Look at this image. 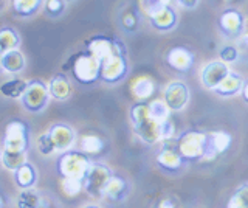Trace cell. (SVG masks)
<instances>
[{
  "label": "cell",
  "instance_id": "cell-1",
  "mask_svg": "<svg viewBox=\"0 0 248 208\" xmlns=\"http://www.w3.org/2000/svg\"><path fill=\"white\" fill-rule=\"evenodd\" d=\"M130 121L135 134L144 143L154 144L160 140V123L152 118L147 101H138L130 107Z\"/></svg>",
  "mask_w": 248,
  "mask_h": 208
},
{
  "label": "cell",
  "instance_id": "cell-2",
  "mask_svg": "<svg viewBox=\"0 0 248 208\" xmlns=\"http://www.w3.org/2000/svg\"><path fill=\"white\" fill-rule=\"evenodd\" d=\"M90 166L92 161L82 151H64L58 159V171L62 177H78L84 180Z\"/></svg>",
  "mask_w": 248,
  "mask_h": 208
},
{
  "label": "cell",
  "instance_id": "cell-3",
  "mask_svg": "<svg viewBox=\"0 0 248 208\" xmlns=\"http://www.w3.org/2000/svg\"><path fill=\"white\" fill-rule=\"evenodd\" d=\"M178 151L185 160L205 159L208 152V134L199 130H186L178 137Z\"/></svg>",
  "mask_w": 248,
  "mask_h": 208
},
{
  "label": "cell",
  "instance_id": "cell-4",
  "mask_svg": "<svg viewBox=\"0 0 248 208\" xmlns=\"http://www.w3.org/2000/svg\"><path fill=\"white\" fill-rule=\"evenodd\" d=\"M72 70L76 81L81 84H93L96 80H101V61L89 51L78 53Z\"/></svg>",
  "mask_w": 248,
  "mask_h": 208
},
{
  "label": "cell",
  "instance_id": "cell-5",
  "mask_svg": "<svg viewBox=\"0 0 248 208\" xmlns=\"http://www.w3.org/2000/svg\"><path fill=\"white\" fill-rule=\"evenodd\" d=\"M245 16L236 8H227L217 19V27H219L220 34L230 41L242 39V36L245 34Z\"/></svg>",
  "mask_w": 248,
  "mask_h": 208
},
{
  "label": "cell",
  "instance_id": "cell-6",
  "mask_svg": "<svg viewBox=\"0 0 248 208\" xmlns=\"http://www.w3.org/2000/svg\"><path fill=\"white\" fill-rule=\"evenodd\" d=\"M127 53H115L107 59L101 61V81L116 84L123 81L129 73Z\"/></svg>",
  "mask_w": 248,
  "mask_h": 208
},
{
  "label": "cell",
  "instance_id": "cell-7",
  "mask_svg": "<svg viewBox=\"0 0 248 208\" xmlns=\"http://www.w3.org/2000/svg\"><path fill=\"white\" fill-rule=\"evenodd\" d=\"M50 87L45 86L42 81H30L25 94L20 98L22 106L27 111L39 113L42 112L50 101Z\"/></svg>",
  "mask_w": 248,
  "mask_h": 208
},
{
  "label": "cell",
  "instance_id": "cell-8",
  "mask_svg": "<svg viewBox=\"0 0 248 208\" xmlns=\"http://www.w3.org/2000/svg\"><path fill=\"white\" fill-rule=\"evenodd\" d=\"M85 47L90 55L98 58L99 61H104L115 53H127L126 44L116 37L108 36H93L85 42Z\"/></svg>",
  "mask_w": 248,
  "mask_h": 208
},
{
  "label": "cell",
  "instance_id": "cell-9",
  "mask_svg": "<svg viewBox=\"0 0 248 208\" xmlns=\"http://www.w3.org/2000/svg\"><path fill=\"white\" fill-rule=\"evenodd\" d=\"M3 149L13 152H27L28 149V126L20 120L8 123L3 135Z\"/></svg>",
  "mask_w": 248,
  "mask_h": 208
},
{
  "label": "cell",
  "instance_id": "cell-10",
  "mask_svg": "<svg viewBox=\"0 0 248 208\" xmlns=\"http://www.w3.org/2000/svg\"><path fill=\"white\" fill-rule=\"evenodd\" d=\"M110 177H112V173L106 165H101V163L92 165L87 176L84 177V190L87 191L92 197H103L104 188Z\"/></svg>",
  "mask_w": 248,
  "mask_h": 208
},
{
  "label": "cell",
  "instance_id": "cell-11",
  "mask_svg": "<svg viewBox=\"0 0 248 208\" xmlns=\"http://www.w3.org/2000/svg\"><path fill=\"white\" fill-rule=\"evenodd\" d=\"M231 70H230L228 64L223 63L222 59L211 61V63H208L203 68H202V73H200L202 84H203L206 89L214 90L225 78H227Z\"/></svg>",
  "mask_w": 248,
  "mask_h": 208
},
{
  "label": "cell",
  "instance_id": "cell-12",
  "mask_svg": "<svg viewBox=\"0 0 248 208\" xmlns=\"http://www.w3.org/2000/svg\"><path fill=\"white\" fill-rule=\"evenodd\" d=\"M196 58H194L192 51L182 45L172 47L166 53V64L177 73H188L194 67Z\"/></svg>",
  "mask_w": 248,
  "mask_h": 208
},
{
  "label": "cell",
  "instance_id": "cell-13",
  "mask_svg": "<svg viewBox=\"0 0 248 208\" xmlns=\"http://www.w3.org/2000/svg\"><path fill=\"white\" fill-rule=\"evenodd\" d=\"M163 99L168 103L170 111H182L189 101V89L182 81H172L166 86Z\"/></svg>",
  "mask_w": 248,
  "mask_h": 208
},
{
  "label": "cell",
  "instance_id": "cell-14",
  "mask_svg": "<svg viewBox=\"0 0 248 208\" xmlns=\"http://www.w3.org/2000/svg\"><path fill=\"white\" fill-rule=\"evenodd\" d=\"M149 25L157 30L160 33H168L175 30L177 24H178V13L172 8L170 5L163 6L158 11H155L154 14H151L149 17Z\"/></svg>",
  "mask_w": 248,
  "mask_h": 208
},
{
  "label": "cell",
  "instance_id": "cell-15",
  "mask_svg": "<svg viewBox=\"0 0 248 208\" xmlns=\"http://www.w3.org/2000/svg\"><path fill=\"white\" fill-rule=\"evenodd\" d=\"M48 134L56 151H68L75 143V130L67 125H54L48 129Z\"/></svg>",
  "mask_w": 248,
  "mask_h": 208
},
{
  "label": "cell",
  "instance_id": "cell-16",
  "mask_svg": "<svg viewBox=\"0 0 248 208\" xmlns=\"http://www.w3.org/2000/svg\"><path fill=\"white\" fill-rule=\"evenodd\" d=\"M0 67H2V72L5 73L17 75L25 70L27 61H25V56H23V53L19 48H16V50L2 53V56H0Z\"/></svg>",
  "mask_w": 248,
  "mask_h": 208
},
{
  "label": "cell",
  "instance_id": "cell-17",
  "mask_svg": "<svg viewBox=\"0 0 248 208\" xmlns=\"http://www.w3.org/2000/svg\"><path fill=\"white\" fill-rule=\"evenodd\" d=\"M183 156L178 151V148H169V146H161L160 152L157 154V163L166 169V171L174 173L177 169H180L183 165Z\"/></svg>",
  "mask_w": 248,
  "mask_h": 208
},
{
  "label": "cell",
  "instance_id": "cell-18",
  "mask_svg": "<svg viewBox=\"0 0 248 208\" xmlns=\"http://www.w3.org/2000/svg\"><path fill=\"white\" fill-rule=\"evenodd\" d=\"M231 142V135L228 132H223V130H216V132L208 134V152L205 159H214L217 154L228 151Z\"/></svg>",
  "mask_w": 248,
  "mask_h": 208
},
{
  "label": "cell",
  "instance_id": "cell-19",
  "mask_svg": "<svg viewBox=\"0 0 248 208\" xmlns=\"http://www.w3.org/2000/svg\"><path fill=\"white\" fill-rule=\"evenodd\" d=\"M244 80H242V76H240L239 73L236 72H230L228 76L225 78L219 86H217L214 89V92L219 96H223V98H227V96H234L237 94H240L242 92V87H244Z\"/></svg>",
  "mask_w": 248,
  "mask_h": 208
},
{
  "label": "cell",
  "instance_id": "cell-20",
  "mask_svg": "<svg viewBox=\"0 0 248 208\" xmlns=\"http://www.w3.org/2000/svg\"><path fill=\"white\" fill-rule=\"evenodd\" d=\"M130 92L138 101H147L155 92V84L149 76H140L130 84Z\"/></svg>",
  "mask_w": 248,
  "mask_h": 208
},
{
  "label": "cell",
  "instance_id": "cell-21",
  "mask_svg": "<svg viewBox=\"0 0 248 208\" xmlns=\"http://www.w3.org/2000/svg\"><path fill=\"white\" fill-rule=\"evenodd\" d=\"M48 87H50L51 98L58 99V101H65L70 96V94H72V86H70V81L67 80V76L64 73L54 75Z\"/></svg>",
  "mask_w": 248,
  "mask_h": 208
},
{
  "label": "cell",
  "instance_id": "cell-22",
  "mask_svg": "<svg viewBox=\"0 0 248 208\" xmlns=\"http://www.w3.org/2000/svg\"><path fill=\"white\" fill-rule=\"evenodd\" d=\"M45 0H11L13 11L20 17H31L44 8Z\"/></svg>",
  "mask_w": 248,
  "mask_h": 208
},
{
  "label": "cell",
  "instance_id": "cell-23",
  "mask_svg": "<svg viewBox=\"0 0 248 208\" xmlns=\"http://www.w3.org/2000/svg\"><path fill=\"white\" fill-rule=\"evenodd\" d=\"M127 192V183L126 180L120 176H112L108 179L106 188H104V196L110 200H121Z\"/></svg>",
  "mask_w": 248,
  "mask_h": 208
},
{
  "label": "cell",
  "instance_id": "cell-24",
  "mask_svg": "<svg viewBox=\"0 0 248 208\" xmlns=\"http://www.w3.org/2000/svg\"><path fill=\"white\" fill-rule=\"evenodd\" d=\"M140 8H134V6H129V8L124 10L121 14H120V25L124 32L127 33H134L138 30L140 27Z\"/></svg>",
  "mask_w": 248,
  "mask_h": 208
},
{
  "label": "cell",
  "instance_id": "cell-25",
  "mask_svg": "<svg viewBox=\"0 0 248 208\" xmlns=\"http://www.w3.org/2000/svg\"><path fill=\"white\" fill-rule=\"evenodd\" d=\"M19 45H20V36L14 28L3 27L0 30V53L16 50L19 48Z\"/></svg>",
  "mask_w": 248,
  "mask_h": 208
},
{
  "label": "cell",
  "instance_id": "cell-26",
  "mask_svg": "<svg viewBox=\"0 0 248 208\" xmlns=\"http://www.w3.org/2000/svg\"><path fill=\"white\" fill-rule=\"evenodd\" d=\"M28 87V82L25 80H19V78H14V80H10V81H5L2 84V94L6 96V98H13V99H20L25 94V90Z\"/></svg>",
  "mask_w": 248,
  "mask_h": 208
},
{
  "label": "cell",
  "instance_id": "cell-27",
  "mask_svg": "<svg viewBox=\"0 0 248 208\" xmlns=\"http://www.w3.org/2000/svg\"><path fill=\"white\" fill-rule=\"evenodd\" d=\"M14 179L16 183L22 188H31L36 183V169L30 163L22 165L19 169L14 171Z\"/></svg>",
  "mask_w": 248,
  "mask_h": 208
},
{
  "label": "cell",
  "instance_id": "cell-28",
  "mask_svg": "<svg viewBox=\"0 0 248 208\" xmlns=\"http://www.w3.org/2000/svg\"><path fill=\"white\" fill-rule=\"evenodd\" d=\"M2 163L10 171H16L22 165L27 163V152H13V151H2Z\"/></svg>",
  "mask_w": 248,
  "mask_h": 208
},
{
  "label": "cell",
  "instance_id": "cell-29",
  "mask_svg": "<svg viewBox=\"0 0 248 208\" xmlns=\"http://www.w3.org/2000/svg\"><path fill=\"white\" fill-rule=\"evenodd\" d=\"M149 112L152 115V118L155 121H166L170 117V107L168 106V103L165 99H154V101L149 103Z\"/></svg>",
  "mask_w": 248,
  "mask_h": 208
},
{
  "label": "cell",
  "instance_id": "cell-30",
  "mask_svg": "<svg viewBox=\"0 0 248 208\" xmlns=\"http://www.w3.org/2000/svg\"><path fill=\"white\" fill-rule=\"evenodd\" d=\"M41 205V197L39 194L31 188H25L17 199V207L19 208H39Z\"/></svg>",
  "mask_w": 248,
  "mask_h": 208
},
{
  "label": "cell",
  "instance_id": "cell-31",
  "mask_svg": "<svg viewBox=\"0 0 248 208\" xmlns=\"http://www.w3.org/2000/svg\"><path fill=\"white\" fill-rule=\"evenodd\" d=\"M104 148V142L98 135H84L81 140V151L85 154H98Z\"/></svg>",
  "mask_w": 248,
  "mask_h": 208
},
{
  "label": "cell",
  "instance_id": "cell-32",
  "mask_svg": "<svg viewBox=\"0 0 248 208\" xmlns=\"http://www.w3.org/2000/svg\"><path fill=\"white\" fill-rule=\"evenodd\" d=\"M84 188V180L78 177H62V191L67 196L73 197L78 196Z\"/></svg>",
  "mask_w": 248,
  "mask_h": 208
},
{
  "label": "cell",
  "instance_id": "cell-33",
  "mask_svg": "<svg viewBox=\"0 0 248 208\" xmlns=\"http://www.w3.org/2000/svg\"><path fill=\"white\" fill-rule=\"evenodd\" d=\"M227 208H248V185L240 187L228 200Z\"/></svg>",
  "mask_w": 248,
  "mask_h": 208
},
{
  "label": "cell",
  "instance_id": "cell-34",
  "mask_svg": "<svg viewBox=\"0 0 248 208\" xmlns=\"http://www.w3.org/2000/svg\"><path fill=\"white\" fill-rule=\"evenodd\" d=\"M67 2L65 0H45L44 2V11L50 17H59L65 11Z\"/></svg>",
  "mask_w": 248,
  "mask_h": 208
},
{
  "label": "cell",
  "instance_id": "cell-35",
  "mask_svg": "<svg viewBox=\"0 0 248 208\" xmlns=\"http://www.w3.org/2000/svg\"><path fill=\"white\" fill-rule=\"evenodd\" d=\"M163 6H168L163 0H138V8L146 17H149L151 14L158 11Z\"/></svg>",
  "mask_w": 248,
  "mask_h": 208
},
{
  "label": "cell",
  "instance_id": "cell-36",
  "mask_svg": "<svg viewBox=\"0 0 248 208\" xmlns=\"http://www.w3.org/2000/svg\"><path fill=\"white\" fill-rule=\"evenodd\" d=\"M37 149L41 154H44V156H50V154H53L54 151H56V146H54L48 132L42 134L37 138Z\"/></svg>",
  "mask_w": 248,
  "mask_h": 208
},
{
  "label": "cell",
  "instance_id": "cell-37",
  "mask_svg": "<svg viewBox=\"0 0 248 208\" xmlns=\"http://www.w3.org/2000/svg\"><path fill=\"white\" fill-rule=\"evenodd\" d=\"M219 56L220 59L223 61V63H227V64H232V63H236V61L239 59V50L234 47V45H223V47L220 48L219 51Z\"/></svg>",
  "mask_w": 248,
  "mask_h": 208
},
{
  "label": "cell",
  "instance_id": "cell-38",
  "mask_svg": "<svg viewBox=\"0 0 248 208\" xmlns=\"http://www.w3.org/2000/svg\"><path fill=\"white\" fill-rule=\"evenodd\" d=\"M160 140H168V138H174V132H175V126H174V121L172 120H166V121H161L160 123Z\"/></svg>",
  "mask_w": 248,
  "mask_h": 208
},
{
  "label": "cell",
  "instance_id": "cell-39",
  "mask_svg": "<svg viewBox=\"0 0 248 208\" xmlns=\"http://www.w3.org/2000/svg\"><path fill=\"white\" fill-rule=\"evenodd\" d=\"M174 2L183 6L185 10H196L199 5V0H174Z\"/></svg>",
  "mask_w": 248,
  "mask_h": 208
},
{
  "label": "cell",
  "instance_id": "cell-40",
  "mask_svg": "<svg viewBox=\"0 0 248 208\" xmlns=\"http://www.w3.org/2000/svg\"><path fill=\"white\" fill-rule=\"evenodd\" d=\"M157 208H175L174 202L170 199H165V200H161V202L158 204Z\"/></svg>",
  "mask_w": 248,
  "mask_h": 208
},
{
  "label": "cell",
  "instance_id": "cell-41",
  "mask_svg": "<svg viewBox=\"0 0 248 208\" xmlns=\"http://www.w3.org/2000/svg\"><path fill=\"white\" fill-rule=\"evenodd\" d=\"M240 94H242V96H244V99L248 103V80L244 82V87H242V92H240Z\"/></svg>",
  "mask_w": 248,
  "mask_h": 208
},
{
  "label": "cell",
  "instance_id": "cell-42",
  "mask_svg": "<svg viewBox=\"0 0 248 208\" xmlns=\"http://www.w3.org/2000/svg\"><path fill=\"white\" fill-rule=\"evenodd\" d=\"M242 41H244V44L248 47V32H245V34L242 36Z\"/></svg>",
  "mask_w": 248,
  "mask_h": 208
},
{
  "label": "cell",
  "instance_id": "cell-43",
  "mask_svg": "<svg viewBox=\"0 0 248 208\" xmlns=\"http://www.w3.org/2000/svg\"><path fill=\"white\" fill-rule=\"evenodd\" d=\"M82 208H99V207H95V205H89V207H82Z\"/></svg>",
  "mask_w": 248,
  "mask_h": 208
},
{
  "label": "cell",
  "instance_id": "cell-44",
  "mask_svg": "<svg viewBox=\"0 0 248 208\" xmlns=\"http://www.w3.org/2000/svg\"><path fill=\"white\" fill-rule=\"evenodd\" d=\"M65 2H67V3H68V2H73V0H65Z\"/></svg>",
  "mask_w": 248,
  "mask_h": 208
},
{
  "label": "cell",
  "instance_id": "cell-45",
  "mask_svg": "<svg viewBox=\"0 0 248 208\" xmlns=\"http://www.w3.org/2000/svg\"><path fill=\"white\" fill-rule=\"evenodd\" d=\"M227 2H232V0H227Z\"/></svg>",
  "mask_w": 248,
  "mask_h": 208
}]
</instances>
